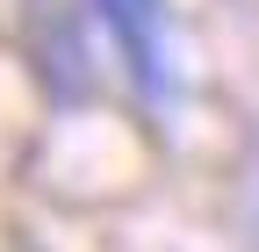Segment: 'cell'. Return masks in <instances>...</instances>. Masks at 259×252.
<instances>
[{
	"instance_id": "6da1fadb",
	"label": "cell",
	"mask_w": 259,
	"mask_h": 252,
	"mask_svg": "<svg viewBox=\"0 0 259 252\" xmlns=\"http://www.w3.org/2000/svg\"><path fill=\"white\" fill-rule=\"evenodd\" d=\"M94 22L108 29V44L122 51V72L137 79L151 108H166L173 72H166V8L158 0H94Z\"/></svg>"
}]
</instances>
